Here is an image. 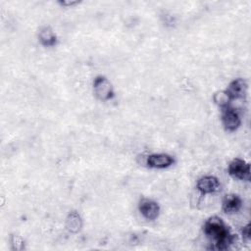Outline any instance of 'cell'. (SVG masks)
<instances>
[{"mask_svg": "<svg viewBox=\"0 0 251 251\" xmlns=\"http://www.w3.org/2000/svg\"><path fill=\"white\" fill-rule=\"evenodd\" d=\"M222 109V122L225 128L228 131L236 130L241 124V120L239 118L238 113L233 108L229 107V105Z\"/></svg>", "mask_w": 251, "mask_h": 251, "instance_id": "cell-4", "label": "cell"}, {"mask_svg": "<svg viewBox=\"0 0 251 251\" xmlns=\"http://www.w3.org/2000/svg\"><path fill=\"white\" fill-rule=\"evenodd\" d=\"M66 226L71 232H77L81 227V219L79 215L75 212H72L67 218Z\"/></svg>", "mask_w": 251, "mask_h": 251, "instance_id": "cell-11", "label": "cell"}, {"mask_svg": "<svg viewBox=\"0 0 251 251\" xmlns=\"http://www.w3.org/2000/svg\"><path fill=\"white\" fill-rule=\"evenodd\" d=\"M247 89V83L243 78H235L233 79L227 86V88L225 90L226 95L228 96L229 100L239 99L243 98V96L246 93Z\"/></svg>", "mask_w": 251, "mask_h": 251, "instance_id": "cell-6", "label": "cell"}, {"mask_svg": "<svg viewBox=\"0 0 251 251\" xmlns=\"http://www.w3.org/2000/svg\"><path fill=\"white\" fill-rule=\"evenodd\" d=\"M228 174L238 179L241 180H249L250 179V166L244 160L235 158L228 165Z\"/></svg>", "mask_w": 251, "mask_h": 251, "instance_id": "cell-3", "label": "cell"}, {"mask_svg": "<svg viewBox=\"0 0 251 251\" xmlns=\"http://www.w3.org/2000/svg\"><path fill=\"white\" fill-rule=\"evenodd\" d=\"M138 209L141 215L149 221H153L158 218L159 213H160V206L159 204L148 198H143L140 200L138 204Z\"/></svg>", "mask_w": 251, "mask_h": 251, "instance_id": "cell-5", "label": "cell"}, {"mask_svg": "<svg viewBox=\"0 0 251 251\" xmlns=\"http://www.w3.org/2000/svg\"><path fill=\"white\" fill-rule=\"evenodd\" d=\"M93 89L96 97L102 101H108L114 96L112 83L107 77L103 75H98L94 78Z\"/></svg>", "mask_w": 251, "mask_h": 251, "instance_id": "cell-2", "label": "cell"}, {"mask_svg": "<svg viewBox=\"0 0 251 251\" xmlns=\"http://www.w3.org/2000/svg\"><path fill=\"white\" fill-rule=\"evenodd\" d=\"M147 165L153 169H165L174 164V158L169 154L155 153L147 157Z\"/></svg>", "mask_w": 251, "mask_h": 251, "instance_id": "cell-8", "label": "cell"}, {"mask_svg": "<svg viewBox=\"0 0 251 251\" xmlns=\"http://www.w3.org/2000/svg\"><path fill=\"white\" fill-rule=\"evenodd\" d=\"M39 42L45 47H53L57 43V36L50 26H44L38 33Z\"/></svg>", "mask_w": 251, "mask_h": 251, "instance_id": "cell-10", "label": "cell"}, {"mask_svg": "<svg viewBox=\"0 0 251 251\" xmlns=\"http://www.w3.org/2000/svg\"><path fill=\"white\" fill-rule=\"evenodd\" d=\"M242 205V201L240 197L236 194H228L226 195L223 201V210L226 214L236 213Z\"/></svg>", "mask_w": 251, "mask_h": 251, "instance_id": "cell-9", "label": "cell"}, {"mask_svg": "<svg viewBox=\"0 0 251 251\" xmlns=\"http://www.w3.org/2000/svg\"><path fill=\"white\" fill-rule=\"evenodd\" d=\"M11 244H12V248L14 250H22L25 247V243L24 240L22 239V237L18 236V235H13L12 239H11Z\"/></svg>", "mask_w": 251, "mask_h": 251, "instance_id": "cell-13", "label": "cell"}, {"mask_svg": "<svg viewBox=\"0 0 251 251\" xmlns=\"http://www.w3.org/2000/svg\"><path fill=\"white\" fill-rule=\"evenodd\" d=\"M196 187L202 194H208L219 191L221 184L217 177L213 176H204L198 179Z\"/></svg>", "mask_w": 251, "mask_h": 251, "instance_id": "cell-7", "label": "cell"}, {"mask_svg": "<svg viewBox=\"0 0 251 251\" xmlns=\"http://www.w3.org/2000/svg\"><path fill=\"white\" fill-rule=\"evenodd\" d=\"M203 229L205 234L215 241V248L218 250H226L236 240L235 235L229 232L223 220L217 216L209 218L205 222Z\"/></svg>", "mask_w": 251, "mask_h": 251, "instance_id": "cell-1", "label": "cell"}, {"mask_svg": "<svg viewBox=\"0 0 251 251\" xmlns=\"http://www.w3.org/2000/svg\"><path fill=\"white\" fill-rule=\"evenodd\" d=\"M241 234H242V237L244 240L250 239V224L243 226V228L241 229Z\"/></svg>", "mask_w": 251, "mask_h": 251, "instance_id": "cell-14", "label": "cell"}, {"mask_svg": "<svg viewBox=\"0 0 251 251\" xmlns=\"http://www.w3.org/2000/svg\"><path fill=\"white\" fill-rule=\"evenodd\" d=\"M61 5H63V6H73V5H75V4H77L78 2L77 1H75V0H64V1H60L59 2Z\"/></svg>", "mask_w": 251, "mask_h": 251, "instance_id": "cell-15", "label": "cell"}, {"mask_svg": "<svg viewBox=\"0 0 251 251\" xmlns=\"http://www.w3.org/2000/svg\"><path fill=\"white\" fill-rule=\"evenodd\" d=\"M214 101L221 107V108H225L226 106H228V102L230 101L228 96L226 95V91H219L217 93H215L214 95Z\"/></svg>", "mask_w": 251, "mask_h": 251, "instance_id": "cell-12", "label": "cell"}]
</instances>
